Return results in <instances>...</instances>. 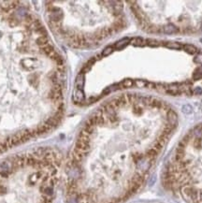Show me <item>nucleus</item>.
<instances>
[{"label": "nucleus", "mask_w": 202, "mask_h": 203, "mask_svg": "<svg viewBox=\"0 0 202 203\" xmlns=\"http://www.w3.org/2000/svg\"><path fill=\"white\" fill-rule=\"evenodd\" d=\"M164 190L182 203H202V123L172 149L161 174Z\"/></svg>", "instance_id": "nucleus-3"}, {"label": "nucleus", "mask_w": 202, "mask_h": 203, "mask_svg": "<svg viewBox=\"0 0 202 203\" xmlns=\"http://www.w3.org/2000/svg\"><path fill=\"white\" fill-rule=\"evenodd\" d=\"M178 125L164 99L127 93L101 105L80 130L65 164L67 203H124L148 180Z\"/></svg>", "instance_id": "nucleus-1"}, {"label": "nucleus", "mask_w": 202, "mask_h": 203, "mask_svg": "<svg viewBox=\"0 0 202 203\" xmlns=\"http://www.w3.org/2000/svg\"><path fill=\"white\" fill-rule=\"evenodd\" d=\"M141 27L152 34H195L202 30V2H129Z\"/></svg>", "instance_id": "nucleus-4"}, {"label": "nucleus", "mask_w": 202, "mask_h": 203, "mask_svg": "<svg viewBox=\"0 0 202 203\" xmlns=\"http://www.w3.org/2000/svg\"><path fill=\"white\" fill-rule=\"evenodd\" d=\"M8 22H9V25L10 26H19V24H20V22L16 19V18H14V17H9V19H8Z\"/></svg>", "instance_id": "nucleus-6"}, {"label": "nucleus", "mask_w": 202, "mask_h": 203, "mask_svg": "<svg viewBox=\"0 0 202 203\" xmlns=\"http://www.w3.org/2000/svg\"><path fill=\"white\" fill-rule=\"evenodd\" d=\"M62 153L39 147L0 162V203H53Z\"/></svg>", "instance_id": "nucleus-2"}, {"label": "nucleus", "mask_w": 202, "mask_h": 203, "mask_svg": "<svg viewBox=\"0 0 202 203\" xmlns=\"http://www.w3.org/2000/svg\"><path fill=\"white\" fill-rule=\"evenodd\" d=\"M36 43H37V45H38L39 48L44 47L45 45H47V44L50 43V42H49V38H48L47 36H39V37L36 39Z\"/></svg>", "instance_id": "nucleus-5"}]
</instances>
